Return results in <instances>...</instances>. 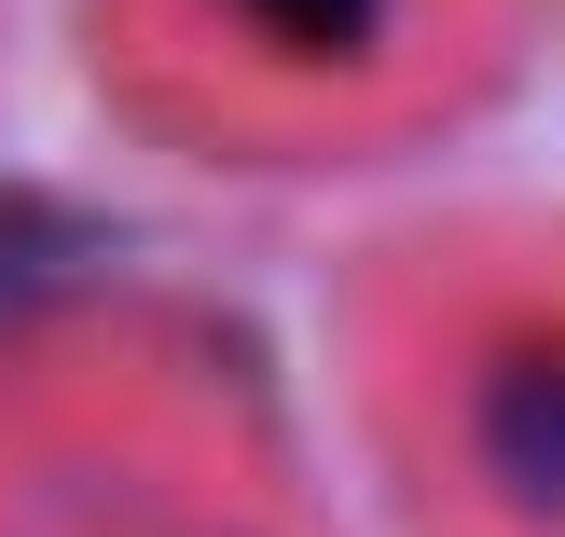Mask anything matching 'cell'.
Here are the masks:
<instances>
[{
    "label": "cell",
    "instance_id": "6da1fadb",
    "mask_svg": "<svg viewBox=\"0 0 565 537\" xmlns=\"http://www.w3.org/2000/svg\"><path fill=\"white\" fill-rule=\"evenodd\" d=\"M110 55L152 110L248 152L401 138L497 55V0H110Z\"/></svg>",
    "mask_w": 565,
    "mask_h": 537
},
{
    "label": "cell",
    "instance_id": "7a4b0ae2",
    "mask_svg": "<svg viewBox=\"0 0 565 537\" xmlns=\"http://www.w3.org/2000/svg\"><path fill=\"white\" fill-rule=\"evenodd\" d=\"M414 483L456 537H565V248H441L386 331Z\"/></svg>",
    "mask_w": 565,
    "mask_h": 537
},
{
    "label": "cell",
    "instance_id": "3957f363",
    "mask_svg": "<svg viewBox=\"0 0 565 537\" xmlns=\"http://www.w3.org/2000/svg\"><path fill=\"white\" fill-rule=\"evenodd\" d=\"M0 537H290V511L180 358L55 345L0 373Z\"/></svg>",
    "mask_w": 565,
    "mask_h": 537
}]
</instances>
